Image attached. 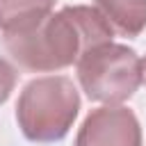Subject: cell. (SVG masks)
<instances>
[{"mask_svg": "<svg viewBox=\"0 0 146 146\" xmlns=\"http://www.w3.org/2000/svg\"><path fill=\"white\" fill-rule=\"evenodd\" d=\"M55 0H0V30L18 34L39 25L52 14Z\"/></svg>", "mask_w": 146, "mask_h": 146, "instance_id": "5b68a950", "label": "cell"}, {"mask_svg": "<svg viewBox=\"0 0 146 146\" xmlns=\"http://www.w3.org/2000/svg\"><path fill=\"white\" fill-rule=\"evenodd\" d=\"M96 9L121 36H137L146 27V0H96Z\"/></svg>", "mask_w": 146, "mask_h": 146, "instance_id": "8992f818", "label": "cell"}, {"mask_svg": "<svg viewBox=\"0 0 146 146\" xmlns=\"http://www.w3.org/2000/svg\"><path fill=\"white\" fill-rule=\"evenodd\" d=\"M141 82H146V57L141 59Z\"/></svg>", "mask_w": 146, "mask_h": 146, "instance_id": "ba28073f", "label": "cell"}, {"mask_svg": "<svg viewBox=\"0 0 146 146\" xmlns=\"http://www.w3.org/2000/svg\"><path fill=\"white\" fill-rule=\"evenodd\" d=\"M14 84H16V71H14V66L0 57V105L9 98V94L14 91Z\"/></svg>", "mask_w": 146, "mask_h": 146, "instance_id": "52a82bcc", "label": "cell"}, {"mask_svg": "<svg viewBox=\"0 0 146 146\" xmlns=\"http://www.w3.org/2000/svg\"><path fill=\"white\" fill-rule=\"evenodd\" d=\"M114 30L96 7H64L46 16L32 30L5 34V48L14 62L32 73H50L78 64V59L103 43H110Z\"/></svg>", "mask_w": 146, "mask_h": 146, "instance_id": "6da1fadb", "label": "cell"}, {"mask_svg": "<svg viewBox=\"0 0 146 146\" xmlns=\"http://www.w3.org/2000/svg\"><path fill=\"white\" fill-rule=\"evenodd\" d=\"M75 146H141V128L132 110L103 105L87 114Z\"/></svg>", "mask_w": 146, "mask_h": 146, "instance_id": "277c9868", "label": "cell"}, {"mask_svg": "<svg viewBox=\"0 0 146 146\" xmlns=\"http://www.w3.org/2000/svg\"><path fill=\"white\" fill-rule=\"evenodd\" d=\"M78 80L91 100L121 105L141 84V59L132 48L110 41L78 59Z\"/></svg>", "mask_w": 146, "mask_h": 146, "instance_id": "3957f363", "label": "cell"}, {"mask_svg": "<svg viewBox=\"0 0 146 146\" xmlns=\"http://www.w3.org/2000/svg\"><path fill=\"white\" fill-rule=\"evenodd\" d=\"M80 96L64 75H46L25 84L16 103V119L30 141H59L73 128Z\"/></svg>", "mask_w": 146, "mask_h": 146, "instance_id": "7a4b0ae2", "label": "cell"}]
</instances>
